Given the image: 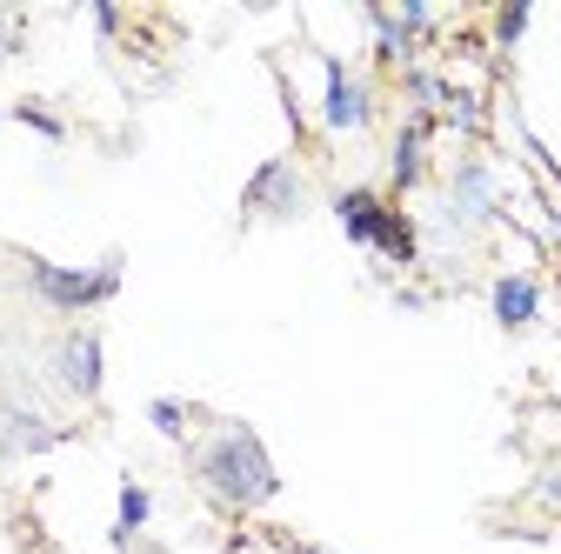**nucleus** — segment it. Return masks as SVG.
<instances>
[{"mask_svg": "<svg viewBox=\"0 0 561 554\" xmlns=\"http://www.w3.org/2000/svg\"><path fill=\"white\" fill-rule=\"evenodd\" d=\"M187 468H194V488L221 515H261L280 495V468L248 422H215L187 448Z\"/></svg>", "mask_w": 561, "mask_h": 554, "instance_id": "obj_1", "label": "nucleus"}, {"mask_svg": "<svg viewBox=\"0 0 561 554\" xmlns=\"http://www.w3.org/2000/svg\"><path fill=\"white\" fill-rule=\"evenodd\" d=\"M334 228H341V241L347 247H368V254H381L388 267H414L421 261V228H414V215L408 207H394L381 187H334Z\"/></svg>", "mask_w": 561, "mask_h": 554, "instance_id": "obj_2", "label": "nucleus"}, {"mask_svg": "<svg viewBox=\"0 0 561 554\" xmlns=\"http://www.w3.org/2000/svg\"><path fill=\"white\" fill-rule=\"evenodd\" d=\"M14 261H21L27 301H41L47 314H67V321L107 308V301L121 295V267H127L121 247H114L107 261H94V267H60V261H47V254H14Z\"/></svg>", "mask_w": 561, "mask_h": 554, "instance_id": "obj_3", "label": "nucleus"}, {"mask_svg": "<svg viewBox=\"0 0 561 554\" xmlns=\"http://www.w3.org/2000/svg\"><path fill=\"white\" fill-rule=\"evenodd\" d=\"M381 120V94L368 74H355L341 54H321V127L334 134V141H347V134H368Z\"/></svg>", "mask_w": 561, "mask_h": 554, "instance_id": "obj_4", "label": "nucleus"}, {"mask_svg": "<svg viewBox=\"0 0 561 554\" xmlns=\"http://www.w3.org/2000/svg\"><path fill=\"white\" fill-rule=\"evenodd\" d=\"M308 215V168L295 154H274L248 174L241 187V221H274V228H288Z\"/></svg>", "mask_w": 561, "mask_h": 554, "instance_id": "obj_5", "label": "nucleus"}, {"mask_svg": "<svg viewBox=\"0 0 561 554\" xmlns=\"http://www.w3.org/2000/svg\"><path fill=\"white\" fill-rule=\"evenodd\" d=\"M54 381H60L67 401H81V407L101 401V388H107V341H101L94 321H75L54 341Z\"/></svg>", "mask_w": 561, "mask_h": 554, "instance_id": "obj_6", "label": "nucleus"}, {"mask_svg": "<svg viewBox=\"0 0 561 554\" xmlns=\"http://www.w3.org/2000/svg\"><path fill=\"white\" fill-rule=\"evenodd\" d=\"M448 215L474 234V228H495L502 221V174H495V161H488V154H461L455 168H448Z\"/></svg>", "mask_w": 561, "mask_h": 554, "instance_id": "obj_7", "label": "nucleus"}, {"mask_svg": "<svg viewBox=\"0 0 561 554\" xmlns=\"http://www.w3.org/2000/svg\"><path fill=\"white\" fill-rule=\"evenodd\" d=\"M60 441H67V428L47 407H34L27 394H0V448H8V461L14 454H54Z\"/></svg>", "mask_w": 561, "mask_h": 554, "instance_id": "obj_8", "label": "nucleus"}, {"mask_svg": "<svg viewBox=\"0 0 561 554\" xmlns=\"http://www.w3.org/2000/svg\"><path fill=\"white\" fill-rule=\"evenodd\" d=\"M488 314H495L502 334H528L541 321V274L528 267H502L495 281H488Z\"/></svg>", "mask_w": 561, "mask_h": 554, "instance_id": "obj_9", "label": "nucleus"}, {"mask_svg": "<svg viewBox=\"0 0 561 554\" xmlns=\"http://www.w3.org/2000/svg\"><path fill=\"white\" fill-rule=\"evenodd\" d=\"M435 114H408L394 127V148H388V187L394 194H414L421 181H428V141H435Z\"/></svg>", "mask_w": 561, "mask_h": 554, "instance_id": "obj_10", "label": "nucleus"}, {"mask_svg": "<svg viewBox=\"0 0 561 554\" xmlns=\"http://www.w3.org/2000/svg\"><path fill=\"white\" fill-rule=\"evenodd\" d=\"M362 21H368V34H375V67H381V74H401V67H414V54H421V47L401 34L394 8H375V0H368Z\"/></svg>", "mask_w": 561, "mask_h": 554, "instance_id": "obj_11", "label": "nucleus"}, {"mask_svg": "<svg viewBox=\"0 0 561 554\" xmlns=\"http://www.w3.org/2000/svg\"><path fill=\"white\" fill-rule=\"evenodd\" d=\"M148 521H154V495L127 474V481H121V495H114V528H107V541H114V547H134V534L148 528Z\"/></svg>", "mask_w": 561, "mask_h": 554, "instance_id": "obj_12", "label": "nucleus"}, {"mask_svg": "<svg viewBox=\"0 0 561 554\" xmlns=\"http://www.w3.org/2000/svg\"><path fill=\"white\" fill-rule=\"evenodd\" d=\"M394 81H401V94L414 101V114H442V107H448V94H455V81H448V74H435V67H421V60H414V67H401Z\"/></svg>", "mask_w": 561, "mask_h": 554, "instance_id": "obj_13", "label": "nucleus"}, {"mask_svg": "<svg viewBox=\"0 0 561 554\" xmlns=\"http://www.w3.org/2000/svg\"><path fill=\"white\" fill-rule=\"evenodd\" d=\"M528 27H535V8H528V0H508V8L488 14V41H495V54H515Z\"/></svg>", "mask_w": 561, "mask_h": 554, "instance_id": "obj_14", "label": "nucleus"}, {"mask_svg": "<svg viewBox=\"0 0 561 554\" xmlns=\"http://www.w3.org/2000/svg\"><path fill=\"white\" fill-rule=\"evenodd\" d=\"M187 422H194L187 401H174V394H154V401H148V428H154L161 441H181V448H187Z\"/></svg>", "mask_w": 561, "mask_h": 554, "instance_id": "obj_15", "label": "nucleus"}, {"mask_svg": "<svg viewBox=\"0 0 561 554\" xmlns=\"http://www.w3.org/2000/svg\"><path fill=\"white\" fill-rule=\"evenodd\" d=\"M435 120H442V127H455V134H481V127H488V107H481V94L455 88V94H448V107H442Z\"/></svg>", "mask_w": 561, "mask_h": 554, "instance_id": "obj_16", "label": "nucleus"}, {"mask_svg": "<svg viewBox=\"0 0 561 554\" xmlns=\"http://www.w3.org/2000/svg\"><path fill=\"white\" fill-rule=\"evenodd\" d=\"M394 21H401V34H408L414 47H421V41H428V34L442 27V14L428 8V0H401V8H394Z\"/></svg>", "mask_w": 561, "mask_h": 554, "instance_id": "obj_17", "label": "nucleus"}, {"mask_svg": "<svg viewBox=\"0 0 561 554\" xmlns=\"http://www.w3.org/2000/svg\"><path fill=\"white\" fill-rule=\"evenodd\" d=\"M8 114H14L21 127H34L41 141H67V120H60L54 107H41V101H21V107H8Z\"/></svg>", "mask_w": 561, "mask_h": 554, "instance_id": "obj_18", "label": "nucleus"}, {"mask_svg": "<svg viewBox=\"0 0 561 554\" xmlns=\"http://www.w3.org/2000/svg\"><path fill=\"white\" fill-rule=\"evenodd\" d=\"M88 21H94V34H101V41H121V27H127V14L114 8V0H94Z\"/></svg>", "mask_w": 561, "mask_h": 554, "instance_id": "obj_19", "label": "nucleus"}, {"mask_svg": "<svg viewBox=\"0 0 561 554\" xmlns=\"http://www.w3.org/2000/svg\"><path fill=\"white\" fill-rule=\"evenodd\" d=\"M535 501H541L548 515H561V461H554V468H541V481H535Z\"/></svg>", "mask_w": 561, "mask_h": 554, "instance_id": "obj_20", "label": "nucleus"}, {"mask_svg": "<svg viewBox=\"0 0 561 554\" xmlns=\"http://www.w3.org/2000/svg\"><path fill=\"white\" fill-rule=\"evenodd\" d=\"M14 47H21V21H14V14H0V67L14 60Z\"/></svg>", "mask_w": 561, "mask_h": 554, "instance_id": "obj_21", "label": "nucleus"}, {"mask_svg": "<svg viewBox=\"0 0 561 554\" xmlns=\"http://www.w3.org/2000/svg\"><path fill=\"white\" fill-rule=\"evenodd\" d=\"M8 120H14V114H8V107H0V127H8Z\"/></svg>", "mask_w": 561, "mask_h": 554, "instance_id": "obj_22", "label": "nucleus"}, {"mask_svg": "<svg viewBox=\"0 0 561 554\" xmlns=\"http://www.w3.org/2000/svg\"><path fill=\"white\" fill-rule=\"evenodd\" d=\"M295 554H321V547H295Z\"/></svg>", "mask_w": 561, "mask_h": 554, "instance_id": "obj_23", "label": "nucleus"}, {"mask_svg": "<svg viewBox=\"0 0 561 554\" xmlns=\"http://www.w3.org/2000/svg\"><path fill=\"white\" fill-rule=\"evenodd\" d=\"M0 468H8V448H0Z\"/></svg>", "mask_w": 561, "mask_h": 554, "instance_id": "obj_24", "label": "nucleus"}]
</instances>
